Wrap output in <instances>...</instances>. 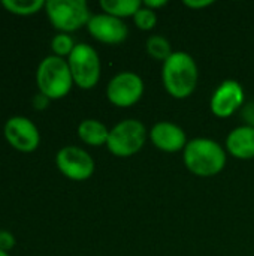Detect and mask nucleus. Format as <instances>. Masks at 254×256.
I'll return each instance as SVG.
<instances>
[{
	"instance_id": "1",
	"label": "nucleus",
	"mask_w": 254,
	"mask_h": 256,
	"mask_svg": "<svg viewBox=\"0 0 254 256\" xmlns=\"http://www.w3.org/2000/svg\"><path fill=\"white\" fill-rule=\"evenodd\" d=\"M198 64L189 52L175 51L163 62L162 81L165 90L175 99L189 98L198 86Z\"/></svg>"
},
{
	"instance_id": "2",
	"label": "nucleus",
	"mask_w": 254,
	"mask_h": 256,
	"mask_svg": "<svg viewBox=\"0 0 254 256\" xmlns=\"http://www.w3.org/2000/svg\"><path fill=\"white\" fill-rule=\"evenodd\" d=\"M184 165L199 177H213L223 171L226 165L225 148L211 138H195L183 150Z\"/></svg>"
},
{
	"instance_id": "3",
	"label": "nucleus",
	"mask_w": 254,
	"mask_h": 256,
	"mask_svg": "<svg viewBox=\"0 0 254 256\" xmlns=\"http://www.w3.org/2000/svg\"><path fill=\"white\" fill-rule=\"evenodd\" d=\"M36 82L39 92L46 98H64L73 86V78L67 60L54 54L46 56L37 66Z\"/></svg>"
},
{
	"instance_id": "4",
	"label": "nucleus",
	"mask_w": 254,
	"mask_h": 256,
	"mask_svg": "<svg viewBox=\"0 0 254 256\" xmlns=\"http://www.w3.org/2000/svg\"><path fill=\"white\" fill-rule=\"evenodd\" d=\"M147 135V128L141 120L126 118L109 130L106 147L117 158H130L144 147Z\"/></svg>"
},
{
	"instance_id": "5",
	"label": "nucleus",
	"mask_w": 254,
	"mask_h": 256,
	"mask_svg": "<svg viewBox=\"0 0 254 256\" xmlns=\"http://www.w3.org/2000/svg\"><path fill=\"white\" fill-rule=\"evenodd\" d=\"M45 10L51 24L60 33L75 32L87 26L91 18L85 0H46Z\"/></svg>"
},
{
	"instance_id": "6",
	"label": "nucleus",
	"mask_w": 254,
	"mask_h": 256,
	"mask_svg": "<svg viewBox=\"0 0 254 256\" xmlns=\"http://www.w3.org/2000/svg\"><path fill=\"white\" fill-rule=\"evenodd\" d=\"M67 64L70 68V74L73 82L84 88H93L100 80V58L97 51L84 42L75 45L73 51L67 57Z\"/></svg>"
},
{
	"instance_id": "7",
	"label": "nucleus",
	"mask_w": 254,
	"mask_h": 256,
	"mask_svg": "<svg viewBox=\"0 0 254 256\" xmlns=\"http://www.w3.org/2000/svg\"><path fill=\"white\" fill-rule=\"evenodd\" d=\"M145 90L144 80L130 70L117 74L106 87L108 100L120 108H127L139 102Z\"/></svg>"
},
{
	"instance_id": "8",
	"label": "nucleus",
	"mask_w": 254,
	"mask_h": 256,
	"mask_svg": "<svg viewBox=\"0 0 254 256\" xmlns=\"http://www.w3.org/2000/svg\"><path fill=\"white\" fill-rule=\"evenodd\" d=\"M55 165L63 176L75 182L88 180L94 172L93 158L81 147L66 146L55 154Z\"/></svg>"
},
{
	"instance_id": "9",
	"label": "nucleus",
	"mask_w": 254,
	"mask_h": 256,
	"mask_svg": "<svg viewBox=\"0 0 254 256\" xmlns=\"http://www.w3.org/2000/svg\"><path fill=\"white\" fill-rule=\"evenodd\" d=\"M3 135L13 148L24 153L36 150L40 142L39 129L24 116H13L7 118L3 126Z\"/></svg>"
},
{
	"instance_id": "10",
	"label": "nucleus",
	"mask_w": 254,
	"mask_h": 256,
	"mask_svg": "<svg viewBox=\"0 0 254 256\" xmlns=\"http://www.w3.org/2000/svg\"><path fill=\"white\" fill-rule=\"evenodd\" d=\"M244 105V88L237 80H225L213 93L210 108L219 118L231 117Z\"/></svg>"
},
{
	"instance_id": "11",
	"label": "nucleus",
	"mask_w": 254,
	"mask_h": 256,
	"mask_svg": "<svg viewBox=\"0 0 254 256\" xmlns=\"http://www.w3.org/2000/svg\"><path fill=\"white\" fill-rule=\"evenodd\" d=\"M87 30L96 40L109 44V45L121 44L129 36L127 24L121 18L108 15L105 12L91 15V18L87 24Z\"/></svg>"
},
{
	"instance_id": "12",
	"label": "nucleus",
	"mask_w": 254,
	"mask_h": 256,
	"mask_svg": "<svg viewBox=\"0 0 254 256\" xmlns=\"http://www.w3.org/2000/svg\"><path fill=\"white\" fill-rule=\"evenodd\" d=\"M150 140L156 148L166 153H177L186 148L187 136L186 132L175 123L159 122L150 130Z\"/></svg>"
},
{
	"instance_id": "13",
	"label": "nucleus",
	"mask_w": 254,
	"mask_h": 256,
	"mask_svg": "<svg viewBox=\"0 0 254 256\" xmlns=\"http://www.w3.org/2000/svg\"><path fill=\"white\" fill-rule=\"evenodd\" d=\"M226 148L231 156L241 160H249L254 158V128L238 126L229 132L226 138Z\"/></svg>"
},
{
	"instance_id": "14",
	"label": "nucleus",
	"mask_w": 254,
	"mask_h": 256,
	"mask_svg": "<svg viewBox=\"0 0 254 256\" xmlns=\"http://www.w3.org/2000/svg\"><path fill=\"white\" fill-rule=\"evenodd\" d=\"M78 136L88 146L100 147L106 146L109 129L96 118H85L78 124Z\"/></svg>"
},
{
	"instance_id": "15",
	"label": "nucleus",
	"mask_w": 254,
	"mask_h": 256,
	"mask_svg": "<svg viewBox=\"0 0 254 256\" xmlns=\"http://www.w3.org/2000/svg\"><path fill=\"white\" fill-rule=\"evenodd\" d=\"M100 8L105 14L117 16V18H126V16H135V14L142 8L141 0H102Z\"/></svg>"
},
{
	"instance_id": "16",
	"label": "nucleus",
	"mask_w": 254,
	"mask_h": 256,
	"mask_svg": "<svg viewBox=\"0 0 254 256\" xmlns=\"http://www.w3.org/2000/svg\"><path fill=\"white\" fill-rule=\"evenodd\" d=\"M145 48H147V52L154 58V60H160V62H165L171 57L172 54V46H171V42L162 36V34H153L147 39L145 42Z\"/></svg>"
},
{
	"instance_id": "17",
	"label": "nucleus",
	"mask_w": 254,
	"mask_h": 256,
	"mask_svg": "<svg viewBox=\"0 0 254 256\" xmlns=\"http://www.w3.org/2000/svg\"><path fill=\"white\" fill-rule=\"evenodd\" d=\"M45 0H1V6L15 15H31L45 8Z\"/></svg>"
},
{
	"instance_id": "18",
	"label": "nucleus",
	"mask_w": 254,
	"mask_h": 256,
	"mask_svg": "<svg viewBox=\"0 0 254 256\" xmlns=\"http://www.w3.org/2000/svg\"><path fill=\"white\" fill-rule=\"evenodd\" d=\"M75 45L76 44L73 42L72 36H69V33H57L51 40V48L54 51V56H58L63 58H64V56H67V57L70 56Z\"/></svg>"
},
{
	"instance_id": "19",
	"label": "nucleus",
	"mask_w": 254,
	"mask_h": 256,
	"mask_svg": "<svg viewBox=\"0 0 254 256\" xmlns=\"http://www.w3.org/2000/svg\"><path fill=\"white\" fill-rule=\"evenodd\" d=\"M135 26L141 30H151L157 24V14L153 9H148L142 4V8L133 16Z\"/></svg>"
},
{
	"instance_id": "20",
	"label": "nucleus",
	"mask_w": 254,
	"mask_h": 256,
	"mask_svg": "<svg viewBox=\"0 0 254 256\" xmlns=\"http://www.w3.org/2000/svg\"><path fill=\"white\" fill-rule=\"evenodd\" d=\"M15 246V237L6 230H0V250L7 252Z\"/></svg>"
},
{
	"instance_id": "21",
	"label": "nucleus",
	"mask_w": 254,
	"mask_h": 256,
	"mask_svg": "<svg viewBox=\"0 0 254 256\" xmlns=\"http://www.w3.org/2000/svg\"><path fill=\"white\" fill-rule=\"evenodd\" d=\"M241 118L244 120L246 126L254 128V102H249L241 108Z\"/></svg>"
},
{
	"instance_id": "22",
	"label": "nucleus",
	"mask_w": 254,
	"mask_h": 256,
	"mask_svg": "<svg viewBox=\"0 0 254 256\" xmlns=\"http://www.w3.org/2000/svg\"><path fill=\"white\" fill-rule=\"evenodd\" d=\"M49 98H46L45 94H42L40 92L33 98V105H34V108L36 110H45L46 106H48V104H49Z\"/></svg>"
},
{
	"instance_id": "23",
	"label": "nucleus",
	"mask_w": 254,
	"mask_h": 256,
	"mask_svg": "<svg viewBox=\"0 0 254 256\" xmlns=\"http://www.w3.org/2000/svg\"><path fill=\"white\" fill-rule=\"evenodd\" d=\"M184 4L187 8H192V9H201V8H207V6L214 4V2L213 0H184Z\"/></svg>"
},
{
	"instance_id": "24",
	"label": "nucleus",
	"mask_w": 254,
	"mask_h": 256,
	"mask_svg": "<svg viewBox=\"0 0 254 256\" xmlns=\"http://www.w3.org/2000/svg\"><path fill=\"white\" fill-rule=\"evenodd\" d=\"M142 4H144L145 8H148V9L156 10V9H159V8L166 6V4H168V2H166V0H144V2H142Z\"/></svg>"
},
{
	"instance_id": "25",
	"label": "nucleus",
	"mask_w": 254,
	"mask_h": 256,
	"mask_svg": "<svg viewBox=\"0 0 254 256\" xmlns=\"http://www.w3.org/2000/svg\"><path fill=\"white\" fill-rule=\"evenodd\" d=\"M0 256H9L7 252H3V250H0Z\"/></svg>"
}]
</instances>
